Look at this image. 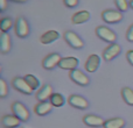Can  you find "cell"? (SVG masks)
<instances>
[{"instance_id":"6da1fadb","label":"cell","mask_w":133,"mask_h":128,"mask_svg":"<svg viewBox=\"0 0 133 128\" xmlns=\"http://www.w3.org/2000/svg\"><path fill=\"white\" fill-rule=\"evenodd\" d=\"M96 35L101 40L108 42V43H116L117 40V35L113 30H111L110 28L105 27V26H99L96 28Z\"/></svg>"},{"instance_id":"7a4b0ae2","label":"cell","mask_w":133,"mask_h":128,"mask_svg":"<svg viewBox=\"0 0 133 128\" xmlns=\"http://www.w3.org/2000/svg\"><path fill=\"white\" fill-rule=\"evenodd\" d=\"M63 36H64L65 42L71 47V48L81 49V48H83V46H84L83 40L81 39L75 32H72V30H66Z\"/></svg>"},{"instance_id":"3957f363","label":"cell","mask_w":133,"mask_h":128,"mask_svg":"<svg viewBox=\"0 0 133 128\" xmlns=\"http://www.w3.org/2000/svg\"><path fill=\"white\" fill-rule=\"evenodd\" d=\"M12 111H13V114L16 118H19L21 121H27L29 119V111L20 101H15V103L12 104Z\"/></svg>"},{"instance_id":"277c9868","label":"cell","mask_w":133,"mask_h":128,"mask_svg":"<svg viewBox=\"0 0 133 128\" xmlns=\"http://www.w3.org/2000/svg\"><path fill=\"white\" fill-rule=\"evenodd\" d=\"M102 19L106 23H118L123 20V14L122 12L115 9H105L102 13Z\"/></svg>"},{"instance_id":"5b68a950","label":"cell","mask_w":133,"mask_h":128,"mask_svg":"<svg viewBox=\"0 0 133 128\" xmlns=\"http://www.w3.org/2000/svg\"><path fill=\"white\" fill-rule=\"evenodd\" d=\"M15 34L19 37H27L29 35V25H28L27 20L22 16L16 19L15 22Z\"/></svg>"},{"instance_id":"8992f818","label":"cell","mask_w":133,"mask_h":128,"mask_svg":"<svg viewBox=\"0 0 133 128\" xmlns=\"http://www.w3.org/2000/svg\"><path fill=\"white\" fill-rule=\"evenodd\" d=\"M61 60H62V57H61L60 54H57V53L49 54V55L42 61V66H43L46 70H53L55 66H57L58 64H60Z\"/></svg>"},{"instance_id":"52a82bcc","label":"cell","mask_w":133,"mask_h":128,"mask_svg":"<svg viewBox=\"0 0 133 128\" xmlns=\"http://www.w3.org/2000/svg\"><path fill=\"white\" fill-rule=\"evenodd\" d=\"M13 86L15 90H18L19 92L23 94H32L34 90L28 85V83L26 82L25 78H21V77H15L13 79Z\"/></svg>"},{"instance_id":"ba28073f","label":"cell","mask_w":133,"mask_h":128,"mask_svg":"<svg viewBox=\"0 0 133 128\" xmlns=\"http://www.w3.org/2000/svg\"><path fill=\"white\" fill-rule=\"evenodd\" d=\"M69 76H70L71 80H72L74 83L81 85V86H87V85H89V83H90L89 77H88L85 73H83L81 70H77V69L70 71V75Z\"/></svg>"},{"instance_id":"9c48e42d","label":"cell","mask_w":133,"mask_h":128,"mask_svg":"<svg viewBox=\"0 0 133 128\" xmlns=\"http://www.w3.org/2000/svg\"><path fill=\"white\" fill-rule=\"evenodd\" d=\"M122 51V48H120L119 44L117 43H111L108 48L104 50L103 53V58L106 61V62H110L113 58H116Z\"/></svg>"},{"instance_id":"30bf717a","label":"cell","mask_w":133,"mask_h":128,"mask_svg":"<svg viewBox=\"0 0 133 128\" xmlns=\"http://www.w3.org/2000/svg\"><path fill=\"white\" fill-rule=\"evenodd\" d=\"M69 104L72 107L78 108V110H85L89 107V101L84 97L78 96V94H72L69 97Z\"/></svg>"},{"instance_id":"8fae6325","label":"cell","mask_w":133,"mask_h":128,"mask_svg":"<svg viewBox=\"0 0 133 128\" xmlns=\"http://www.w3.org/2000/svg\"><path fill=\"white\" fill-rule=\"evenodd\" d=\"M83 122L89 127H103L105 120L95 114H88L83 118Z\"/></svg>"},{"instance_id":"7c38bea8","label":"cell","mask_w":133,"mask_h":128,"mask_svg":"<svg viewBox=\"0 0 133 128\" xmlns=\"http://www.w3.org/2000/svg\"><path fill=\"white\" fill-rule=\"evenodd\" d=\"M12 48V40L9 34L2 33L0 35V53L1 54H8Z\"/></svg>"},{"instance_id":"4fadbf2b","label":"cell","mask_w":133,"mask_h":128,"mask_svg":"<svg viewBox=\"0 0 133 128\" xmlns=\"http://www.w3.org/2000/svg\"><path fill=\"white\" fill-rule=\"evenodd\" d=\"M53 110V105H51L50 101H40L36 106H35L34 111L37 115L40 117H43V115H47L48 113H50V111Z\"/></svg>"},{"instance_id":"5bb4252c","label":"cell","mask_w":133,"mask_h":128,"mask_svg":"<svg viewBox=\"0 0 133 128\" xmlns=\"http://www.w3.org/2000/svg\"><path fill=\"white\" fill-rule=\"evenodd\" d=\"M77 65H78V60L76 57H64L61 60L60 64H58V66H60L61 69H63V70H69V71L75 70V69L77 68Z\"/></svg>"},{"instance_id":"9a60e30c","label":"cell","mask_w":133,"mask_h":128,"mask_svg":"<svg viewBox=\"0 0 133 128\" xmlns=\"http://www.w3.org/2000/svg\"><path fill=\"white\" fill-rule=\"evenodd\" d=\"M99 64H101V58H99L98 55L94 54V55H90L87 60V63H85V69L89 72H95L97 71Z\"/></svg>"},{"instance_id":"2e32d148","label":"cell","mask_w":133,"mask_h":128,"mask_svg":"<svg viewBox=\"0 0 133 128\" xmlns=\"http://www.w3.org/2000/svg\"><path fill=\"white\" fill-rule=\"evenodd\" d=\"M53 93L54 92H53V87H51V85L46 84L41 87V90H40L39 92H37L36 98L39 99V101H47L48 99H50V97L53 96Z\"/></svg>"},{"instance_id":"e0dca14e","label":"cell","mask_w":133,"mask_h":128,"mask_svg":"<svg viewBox=\"0 0 133 128\" xmlns=\"http://www.w3.org/2000/svg\"><path fill=\"white\" fill-rule=\"evenodd\" d=\"M21 120L19 118H16L15 115H5L1 119V125L5 128H15L20 125Z\"/></svg>"},{"instance_id":"ac0fdd59","label":"cell","mask_w":133,"mask_h":128,"mask_svg":"<svg viewBox=\"0 0 133 128\" xmlns=\"http://www.w3.org/2000/svg\"><path fill=\"white\" fill-rule=\"evenodd\" d=\"M90 16L91 15H90V13L88 11H79L74 14L71 20H72V23H75V25H81V23L87 22L90 19Z\"/></svg>"},{"instance_id":"d6986e66","label":"cell","mask_w":133,"mask_h":128,"mask_svg":"<svg viewBox=\"0 0 133 128\" xmlns=\"http://www.w3.org/2000/svg\"><path fill=\"white\" fill-rule=\"evenodd\" d=\"M58 37H60L58 32H56V30H48V32H46L44 34H42L40 40H41V43L49 44V43H51V42L56 41Z\"/></svg>"},{"instance_id":"ffe728a7","label":"cell","mask_w":133,"mask_h":128,"mask_svg":"<svg viewBox=\"0 0 133 128\" xmlns=\"http://www.w3.org/2000/svg\"><path fill=\"white\" fill-rule=\"evenodd\" d=\"M125 126V120L123 118H112V119L105 120L104 128H123Z\"/></svg>"},{"instance_id":"44dd1931","label":"cell","mask_w":133,"mask_h":128,"mask_svg":"<svg viewBox=\"0 0 133 128\" xmlns=\"http://www.w3.org/2000/svg\"><path fill=\"white\" fill-rule=\"evenodd\" d=\"M122 97L127 105L133 106V90L132 89H130V87H123Z\"/></svg>"},{"instance_id":"7402d4cb","label":"cell","mask_w":133,"mask_h":128,"mask_svg":"<svg viewBox=\"0 0 133 128\" xmlns=\"http://www.w3.org/2000/svg\"><path fill=\"white\" fill-rule=\"evenodd\" d=\"M49 101L51 103V105H53L54 107H61V106H63L65 103L64 97L61 93H53V96L50 97Z\"/></svg>"},{"instance_id":"603a6c76","label":"cell","mask_w":133,"mask_h":128,"mask_svg":"<svg viewBox=\"0 0 133 128\" xmlns=\"http://www.w3.org/2000/svg\"><path fill=\"white\" fill-rule=\"evenodd\" d=\"M13 26V21L11 18H2L0 19V30L2 33H8V30Z\"/></svg>"},{"instance_id":"cb8c5ba5","label":"cell","mask_w":133,"mask_h":128,"mask_svg":"<svg viewBox=\"0 0 133 128\" xmlns=\"http://www.w3.org/2000/svg\"><path fill=\"white\" fill-rule=\"evenodd\" d=\"M23 78H25L26 82L28 83V85H29V86L32 87L33 90H36L37 87H39L40 82L37 80V78L35 77V76H33V75H27V76H25Z\"/></svg>"},{"instance_id":"d4e9b609","label":"cell","mask_w":133,"mask_h":128,"mask_svg":"<svg viewBox=\"0 0 133 128\" xmlns=\"http://www.w3.org/2000/svg\"><path fill=\"white\" fill-rule=\"evenodd\" d=\"M115 4L119 12H126L130 7V2L127 0H115Z\"/></svg>"},{"instance_id":"484cf974","label":"cell","mask_w":133,"mask_h":128,"mask_svg":"<svg viewBox=\"0 0 133 128\" xmlns=\"http://www.w3.org/2000/svg\"><path fill=\"white\" fill-rule=\"evenodd\" d=\"M8 94V86H7L6 82L0 78V99H4Z\"/></svg>"},{"instance_id":"4316f807","label":"cell","mask_w":133,"mask_h":128,"mask_svg":"<svg viewBox=\"0 0 133 128\" xmlns=\"http://www.w3.org/2000/svg\"><path fill=\"white\" fill-rule=\"evenodd\" d=\"M64 1V5L69 8H74L78 5V0H63Z\"/></svg>"},{"instance_id":"83f0119b","label":"cell","mask_w":133,"mask_h":128,"mask_svg":"<svg viewBox=\"0 0 133 128\" xmlns=\"http://www.w3.org/2000/svg\"><path fill=\"white\" fill-rule=\"evenodd\" d=\"M126 39H127V41H129V42H133V25L129 28V29H127Z\"/></svg>"},{"instance_id":"f1b7e54d","label":"cell","mask_w":133,"mask_h":128,"mask_svg":"<svg viewBox=\"0 0 133 128\" xmlns=\"http://www.w3.org/2000/svg\"><path fill=\"white\" fill-rule=\"evenodd\" d=\"M126 58H127V61H129V63L131 64V65H133V50L132 49L126 53Z\"/></svg>"},{"instance_id":"f546056e","label":"cell","mask_w":133,"mask_h":128,"mask_svg":"<svg viewBox=\"0 0 133 128\" xmlns=\"http://www.w3.org/2000/svg\"><path fill=\"white\" fill-rule=\"evenodd\" d=\"M7 8V0H0V12H4Z\"/></svg>"},{"instance_id":"4dcf8cb0","label":"cell","mask_w":133,"mask_h":128,"mask_svg":"<svg viewBox=\"0 0 133 128\" xmlns=\"http://www.w3.org/2000/svg\"><path fill=\"white\" fill-rule=\"evenodd\" d=\"M12 1H14V2H26L27 0H12Z\"/></svg>"},{"instance_id":"1f68e13d","label":"cell","mask_w":133,"mask_h":128,"mask_svg":"<svg viewBox=\"0 0 133 128\" xmlns=\"http://www.w3.org/2000/svg\"><path fill=\"white\" fill-rule=\"evenodd\" d=\"M130 7H131V8H133V0H131V1H130Z\"/></svg>"},{"instance_id":"d6a6232c","label":"cell","mask_w":133,"mask_h":128,"mask_svg":"<svg viewBox=\"0 0 133 128\" xmlns=\"http://www.w3.org/2000/svg\"><path fill=\"white\" fill-rule=\"evenodd\" d=\"M0 73H1V65H0Z\"/></svg>"}]
</instances>
